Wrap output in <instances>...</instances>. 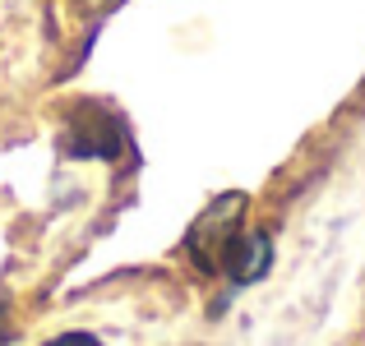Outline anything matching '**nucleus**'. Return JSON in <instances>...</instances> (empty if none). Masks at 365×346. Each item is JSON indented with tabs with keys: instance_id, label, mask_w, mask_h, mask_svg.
<instances>
[{
	"instance_id": "f257e3e1",
	"label": "nucleus",
	"mask_w": 365,
	"mask_h": 346,
	"mask_svg": "<svg viewBox=\"0 0 365 346\" xmlns=\"http://www.w3.org/2000/svg\"><path fill=\"white\" fill-rule=\"evenodd\" d=\"M245 208H250V199L241 189H232V194H217L213 204L190 222L185 254H190V263H195L199 273H208V277L222 273V254H227V245H232V236L245 226Z\"/></svg>"
},
{
	"instance_id": "f03ea898",
	"label": "nucleus",
	"mask_w": 365,
	"mask_h": 346,
	"mask_svg": "<svg viewBox=\"0 0 365 346\" xmlns=\"http://www.w3.org/2000/svg\"><path fill=\"white\" fill-rule=\"evenodd\" d=\"M65 157H102V162H120L130 152V134L125 125L116 120L111 111H98V107H79V115L70 120L61 139Z\"/></svg>"
},
{
	"instance_id": "7ed1b4c3",
	"label": "nucleus",
	"mask_w": 365,
	"mask_h": 346,
	"mask_svg": "<svg viewBox=\"0 0 365 346\" xmlns=\"http://www.w3.org/2000/svg\"><path fill=\"white\" fill-rule=\"evenodd\" d=\"M268 268H273V240H268V231L241 226L232 236V245H227V254H222V277H232L236 286H250V282H259Z\"/></svg>"
},
{
	"instance_id": "20e7f679",
	"label": "nucleus",
	"mask_w": 365,
	"mask_h": 346,
	"mask_svg": "<svg viewBox=\"0 0 365 346\" xmlns=\"http://www.w3.org/2000/svg\"><path fill=\"white\" fill-rule=\"evenodd\" d=\"M46 346H102V342L88 337V332H61V337H51Z\"/></svg>"
},
{
	"instance_id": "39448f33",
	"label": "nucleus",
	"mask_w": 365,
	"mask_h": 346,
	"mask_svg": "<svg viewBox=\"0 0 365 346\" xmlns=\"http://www.w3.org/2000/svg\"><path fill=\"white\" fill-rule=\"evenodd\" d=\"M5 342H14V328H9V305L0 300V346Z\"/></svg>"
}]
</instances>
